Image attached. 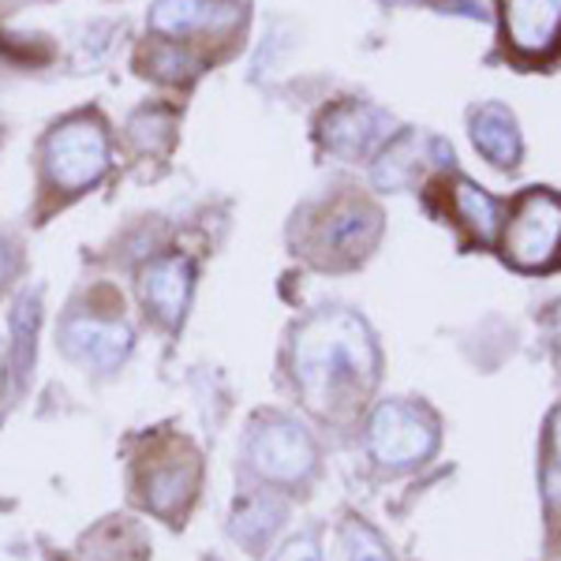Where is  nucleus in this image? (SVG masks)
Returning a JSON list of instances; mask_svg holds the SVG:
<instances>
[{
    "mask_svg": "<svg viewBox=\"0 0 561 561\" xmlns=\"http://www.w3.org/2000/svg\"><path fill=\"white\" fill-rule=\"evenodd\" d=\"M547 497L561 505V409L550 415V460H547Z\"/></svg>",
    "mask_w": 561,
    "mask_h": 561,
    "instance_id": "obj_18",
    "label": "nucleus"
},
{
    "mask_svg": "<svg viewBox=\"0 0 561 561\" xmlns=\"http://www.w3.org/2000/svg\"><path fill=\"white\" fill-rule=\"evenodd\" d=\"M558 333H561V307H558Z\"/></svg>",
    "mask_w": 561,
    "mask_h": 561,
    "instance_id": "obj_21",
    "label": "nucleus"
},
{
    "mask_svg": "<svg viewBox=\"0 0 561 561\" xmlns=\"http://www.w3.org/2000/svg\"><path fill=\"white\" fill-rule=\"evenodd\" d=\"M319 135H322V147L330 153L359 161V158H370L378 147H386L389 135H393V121L375 105L345 102L325 113Z\"/></svg>",
    "mask_w": 561,
    "mask_h": 561,
    "instance_id": "obj_6",
    "label": "nucleus"
},
{
    "mask_svg": "<svg viewBox=\"0 0 561 561\" xmlns=\"http://www.w3.org/2000/svg\"><path fill=\"white\" fill-rule=\"evenodd\" d=\"M434 442H438V427H434L431 415L415 409V404H401V401L382 404L375 412V420H370V434H367L370 457L382 468L420 465L423 457H431Z\"/></svg>",
    "mask_w": 561,
    "mask_h": 561,
    "instance_id": "obj_4",
    "label": "nucleus"
},
{
    "mask_svg": "<svg viewBox=\"0 0 561 561\" xmlns=\"http://www.w3.org/2000/svg\"><path fill=\"white\" fill-rule=\"evenodd\" d=\"M472 139L476 150L483 153L491 165H517L520 158V131L517 121H513L510 108L502 105H483L472 116Z\"/></svg>",
    "mask_w": 561,
    "mask_h": 561,
    "instance_id": "obj_12",
    "label": "nucleus"
},
{
    "mask_svg": "<svg viewBox=\"0 0 561 561\" xmlns=\"http://www.w3.org/2000/svg\"><path fill=\"white\" fill-rule=\"evenodd\" d=\"M382 232V214L367 203H341L314 232V248L325 251L333 262H356L375 248Z\"/></svg>",
    "mask_w": 561,
    "mask_h": 561,
    "instance_id": "obj_7",
    "label": "nucleus"
},
{
    "mask_svg": "<svg viewBox=\"0 0 561 561\" xmlns=\"http://www.w3.org/2000/svg\"><path fill=\"white\" fill-rule=\"evenodd\" d=\"M65 348L76 359H83L87 367L113 370L128 356L131 348V330L121 322H102V319H71L65 325Z\"/></svg>",
    "mask_w": 561,
    "mask_h": 561,
    "instance_id": "obj_10",
    "label": "nucleus"
},
{
    "mask_svg": "<svg viewBox=\"0 0 561 561\" xmlns=\"http://www.w3.org/2000/svg\"><path fill=\"white\" fill-rule=\"evenodd\" d=\"M348 561H389V554L375 531L364 528V524H352L348 528Z\"/></svg>",
    "mask_w": 561,
    "mask_h": 561,
    "instance_id": "obj_17",
    "label": "nucleus"
},
{
    "mask_svg": "<svg viewBox=\"0 0 561 561\" xmlns=\"http://www.w3.org/2000/svg\"><path fill=\"white\" fill-rule=\"evenodd\" d=\"M45 169H49L53 184L68 195L98 184L108 169V139L102 124L90 121V116L60 124L45 142Z\"/></svg>",
    "mask_w": 561,
    "mask_h": 561,
    "instance_id": "obj_3",
    "label": "nucleus"
},
{
    "mask_svg": "<svg viewBox=\"0 0 561 561\" xmlns=\"http://www.w3.org/2000/svg\"><path fill=\"white\" fill-rule=\"evenodd\" d=\"M293 367L304 401L319 415H337L370 393L378 348L352 311H322L296 333Z\"/></svg>",
    "mask_w": 561,
    "mask_h": 561,
    "instance_id": "obj_1",
    "label": "nucleus"
},
{
    "mask_svg": "<svg viewBox=\"0 0 561 561\" xmlns=\"http://www.w3.org/2000/svg\"><path fill=\"white\" fill-rule=\"evenodd\" d=\"M502 255L517 270L561 266V198L554 192L531 187L517 198L505 221Z\"/></svg>",
    "mask_w": 561,
    "mask_h": 561,
    "instance_id": "obj_2",
    "label": "nucleus"
},
{
    "mask_svg": "<svg viewBox=\"0 0 561 561\" xmlns=\"http://www.w3.org/2000/svg\"><path fill=\"white\" fill-rule=\"evenodd\" d=\"M505 38L520 57H550L561 45V0H502Z\"/></svg>",
    "mask_w": 561,
    "mask_h": 561,
    "instance_id": "obj_8",
    "label": "nucleus"
},
{
    "mask_svg": "<svg viewBox=\"0 0 561 561\" xmlns=\"http://www.w3.org/2000/svg\"><path fill=\"white\" fill-rule=\"evenodd\" d=\"M454 217L472 229V237L479 243H491L497 232V221H502V206H497L483 187H476L472 180L460 176L454 184Z\"/></svg>",
    "mask_w": 561,
    "mask_h": 561,
    "instance_id": "obj_15",
    "label": "nucleus"
},
{
    "mask_svg": "<svg viewBox=\"0 0 561 561\" xmlns=\"http://www.w3.org/2000/svg\"><path fill=\"white\" fill-rule=\"evenodd\" d=\"M12 266H15V262H12V251H8V243L0 240V285H4L8 274H12Z\"/></svg>",
    "mask_w": 561,
    "mask_h": 561,
    "instance_id": "obj_20",
    "label": "nucleus"
},
{
    "mask_svg": "<svg viewBox=\"0 0 561 561\" xmlns=\"http://www.w3.org/2000/svg\"><path fill=\"white\" fill-rule=\"evenodd\" d=\"M153 71H158L161 79H173V83H180V79H192L198 65L192 57H187L184 49H176V45H165V49L153 53Z\"/></svg>",
    "mask_w": 561,
    "mask_h": 561,
    "instance_id": "obj_16",
    "label": "nucleus"
},
{
    "mask_svg": "<svg viewBox=\"0 0 561 561\" xmlns=\"http://www.w3.org/2000/svg\"><path fill=\"white\" fill-rule=\"evenodd\" d=\"M248 457H251V468H255L262 479H270V483H296V479H304L314 468L311 438L285 420L266 423V427H259L251 434Z\"/></svg>",
    "mask_w": 561,
    "mask_h": 561,
    "instance_id": "obj_5",
    "label": "nucleus"
},
{
    "mask_svg": "<svg viewBox=\"0 0 561 561\" xmlns=\"http://www.w3.org/2000/svg\"><path fill=\"white\" fill-rule=\"evenodd\" d=\"M434 147V139H423V135H401L397 142H389V150L378 158L375 165V184L386 187V192H397V187H409L420 180V173L427 169V150Z\"/></svg>",
    "mask_w": 561,
    "mask_h": 561,
    "instance_id": "obj_13",
    "label": "nucleus"
},
{
    "mask_svg": "<svg viewBox=\"0 0 561 561\" xmlns=\"http://www.w3.org/2000/svg\"><path fill=\"white\" fill-rule=\"evenodd\" d=\"M274 561H319V550H314L311 539H296V542H288Z\"/></svg>",
    "mask_w": 561,
    "mask_h": 561,
    "instance_id": "obj_19",
    "label": "nucleus"
},
{
    "mask_svg": "<svg viewBox=\"0 0 561 561\" xmlns=\"http://www.w3.org/2000/svg\"><path fill=\"white\" fill-rule=\"evenodd\" d=\"M243 23L240 0H153L150 26L169 38H184L195 31H232Z\"/></svg>",
    "mask_w": 561,
    "mask_h": 561,
    "instance_id": "obj_9",
    "label": "nucleus"
},
{
    "mask_svg": "<svg viewBox=\"0 0 561 561\" xmlns=\"http://www.w3.org/2000/svg\"><path fill=\"white\" fill-rule=\"evenodd\" d=\"M195 479H198V465L195 460H165L161 468H153L147 479V502L153 513L161 517H176L195 494Z\"/></svg>",
    "mask_w": 561,
    "mask_h": 561,
    "instance_id": "obj_14",
    "label": "nucleus"
},
{
    "mask_svg": "<svg viewBox=\"0 0 561 561\" xmlns=\"http://www.w3.org/2000/svg\"><path fill=\"white\" fill-rule=\"evenodd\" d=\"M187 296H192V262L187 259L169 255L147 266V274H142V304H147L161 322L176 325L184 319Z\"/></svg>",
    "mask_w": 561,
    "mask_h": 561,
    "instance_id": "obj_11",
    "label": "nucleus"
}]
</instances>
